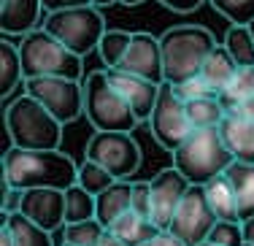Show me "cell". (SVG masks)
Wrapping results in <instances>:
<instances>
[{
	"label": "cell",
	"instance_id": "6da1fadb",
	"mask_svg": "<svg viewBox=\"0 0 254 246\" xmlns=\"http://www.w3.org/2000/svg\"><path fill=\"white\" fill-rule=\"evenodd\" d=\"M78 179V165L63 149H22L14 146L3 154V192L11 187L68 189Z\"/></svg>",
	"mask_w": 254,
	"mask_h": 246
},
{
	"label": "cell",
	"instance_id": "7a4b0ae2",
	"mask_svg": "<svg viewBox=\"0 0 254 246\" xmlns=\"http://www.w3.org/2000/svg\"><path fill=\"white\" fill-rule=\"evenodd\" d=\"M3 127L14 138V146L22 149H60L63 127L54 114L33 95H19L3 111Z\"/></svg>",
	"mask_w": 254,
	"mask_h": 246
},
{
	"label": "cell",
	"instance_id": "3957f363",
	"mask_svg": "<svg viewBox=\"0 0 254 246\" xmlns=\"http://www.w3.org/2000/svg\"><path fill=\"white\" fill-rule=\"evenodd\" d=\"M165 81L181 84L200 73L205 57L216 46V38L203 25H176L160 35Z\"/></svg>",
	"mask_w": 254,
	"mask_h": 246
},
{
	"label": "cell",
	"instance_id": "277c9868",
	"mask_svg": "<svg viewBox=\"0 0 254 246\" xmlns=\"http://www.w3.org/2000/svg\"><path fill=\"white\" fill-rule=\"evenodd\" d=\"M233 152L227 149L219 127H195L184 143L173 152V165L192 184H208L233 165Z\"/></svg>",
	"mask_w": 254,
	"mask_h": 246
},
{
	"label": "cell",
	"instance_id": "5b68a950",
	"mask_svg": "<svg viewBox=\"0 0 254 246\" xmlns=\"http://www.w3.org/2000/svg\"><path fill=\"white\" fill-rule=\"evenodd\" d=\"M22 70L25 79L35 76H68V79H81V60L76 52H70L57 35H52L46 27H38L33 33L22 35L19 44ZM84 81V79H81Z\"/></svg>",
	"mask_w": 254,
	"mask_h": 246
},
{
	"label": "cell",
	"instance_id": "8992f818",
	"mask_svg": "<svg viewBox=\"0 0 254 246\" xmlns=\"http://www.w3.org/2000/svg\"><path fill=\"white\" fill-rule=\"evenodd\" d=\"M84 117L95 130H130L132 133V127L141 122L130 109V103L122 98V92L111 84L106 68L89 70V76H84Z\"/></svg>",
	"mask_w": 254,
	"mask_h": 246
},
{
	"label": "cell",
	"instance_id": "52a82bcc",
	"mask_svg": "<svg viewBox=\"0 0 254 246\" xmlns=\"http://www.w3.org/2000/svg\"><path fill=\"white\" fill-rule=\"evenodd\" d=\"M44 27L52 35H57L70 52L78 57H87L100 46V38L106 35V19H103L100 8L95 3L84 5H70V8L49 11L44 19Z\"/></svg>",
	"mask_w": 254,
	"mask_h": 246
},
{
	"label": "cell",
	"instance_id": "ba28073f",
	"mask_svg": "<svg viewBox=\"0 0 254 246\" xmlns=\"http://www.w3.org/2000/svg\"><path fill=\"white\" fill-rule=\"evenodd\" d=\"M149 130H152L154 141L171 154L195 130L190 122V114H187V100L176 92V87L171 81L160 84V98H157L154 111L149 117Z\"/></svg>",
	"mask_w": 254,
	"mask_h": 246
},
{
	"label": "cell",
	"instance_id": "9c48e42d",
	"mask_svg": "<svg viewBox=\"0 0 254 246\" xmlns=\"http://www.w3.org/2000/svg\"><path fill=\"white\" fill-rule=\"evenodd\" d=\"M25 92L44 103L63 124L84 114V81L68 76H35L25 79Z\"/></svg>",
	"mask_w": 254,
	"mask_h": 246
},
{
	"label": "cell",
	"instance_id": "30bf717a",
	"mask_svg": "<svg viewBox=\"0 0 254 246\" xmlns=\"http://www.w3.org/2000/svg\"><path fill=\"white\" fill-rule=\"evenodd\" d=\"M87 157L100 163L117 179H130L141 165V146L130 130H95L87 141Z\"/></svg>",
	"mask_w": 254,
	"mask_h": 246
},
{
	"label": "cell",
	"instance_id": "8fae6325",
	"mask_svg": "<svg viewBox=\"0 0 254 246\" xmlns=\"http://www.w3.org/2000/svg\"><path fill=\"white\" fill-rule=\"evenodd\" d=\"M216 214L208 203V195H205L203 184H190V189L184 192L176 214H173V222L168 230L173 236H179L187 246H197L203 241H208L211 230L216 225Z\"/></svg>",
	"mask_w": 254,
	"mask_h": 246
},
{
	"label": "cell",
	"instance_id": "7c38bea8",
	"mask_svg": "<svg viewBox=\"0 0 254 246\" xmlns=\"http://www.w3.org/2000/svg\"><path fill=\"white\" fill-rule=\"evenodd\" d=\"M190 179L179 171L176 165L160 171L152 179V222L160 230H168L173 222V214H176L184 192L190 189Z\"/></svg>",
	"mask_w": 254,
	"mask_h": 246
},
{
	"label": "cell",
	"instance_id": "4fadbf2b",
	"mask_svg": "<svg viewBox=\"0 0 254 246\" xmlns=\"http://www.w3.org/2000/svg\"><path fill=\"white\" fill-rule=\"evenodd\" d=\"M122 70L138 73L149 81L162 84L165 81V65H162V44L152 33H132L130 49H127L125 60L119 62Z\"/></svg>",
	"mask_w": 254,
	"mask_h": 246
},
{
	"label": "cell",
	"instance_id": "5bb4252c",
	"mask_svg": "<svg viewBox=\"0 0 254 246\" xmlns=\"http://www.w3.org/2000/svg\"><path fill=\"white\" fill-rule=\"evenodd\" d=\"M106 73H108L114 87L122 92V98L130 103L135 117L141 122H149V117L154 111V103L160 98V84L143 79L138 73H130V70H122V68H106Z\"/></svg>",
	"mask_w": 254,
	"mask_h": 246
},
{
	"label": "cell",
	"instance_id": "9a60e30c",
	"mask_svg": "<svg viewBox=\"0 0 254 246\" xmlns=\"http://www.w3.org/2000/svg\"><path fill=\"white\" fill-rule=\"evenodd\" d=\"M22 214L27 219H33L38 227L54 233L57 227L65 225V189H54V187L25 189Z\"/></svg>",
	"mask_w": 254,
	"mask_h": 246
},
{
	"label": "cell",
	"instance_id": "2e32d148",
	"mask_svg": "<svg viewBox=\"0 0 254 246\" xmlns=\"http://www.w3.org/2000/svg\"><path fill=\"white\" fill-rule=\"evenodd\" d=\"M46 14L44 0H0V30L3 35H27L44 27Z\"/></svg>",
	"mask_w": 254,
	"mask_h": 246
},
{
	"label": "cell",
	"instance_id": "e0dca14e",
	"mask_svg": "<svg viewBox=\"0 0 254 246\" xmlns=\"http://www.w3.org/2000/svg\"><path fill=\"white\" fill-rule=\"evenodd\" d=\"M219 133L235 160L254 163V119L252 117H246V114L235 109H227L225 119L219 124Z\"/></svg>",
	"mask_w": 254,
	"mask_h": 246
},
{
	"label": "cell",
	"instance_id": "ac0fdd59",
	"mask_svg": "<svg viewBox=\"0 0 254 246\" xmlns=\"http://www.w3.org/2000/svg\"><path fill=\"white\" fill-rule=\"evenodd\" d=\"M132 208V182L127 179H117L111 187H106L98 195V217L106 227H111L122 214H127Z\"/></svg>",
	"mask_w": 254,
	"mask_h": 246
},
{
	"label": "cell",
	"instance_id": "d6986e66",
	"mask_svg": "<svg viewBox=\"0 0 254 246\" xmlns=\"http://www.w3.org/2000/svg\"><path fill=\"white\" fill-rule=\"evenodd\" d=\"M238 68L241 65L233 60V55L227 52V46L216 44L214 49H211V55L205 57V62L200 68V76L205 79V84H208L214 92H222V89L233 81V76L238 73Z\"/></svg>",
	"mask_w": 254,
	"mask_h": 246
},
{
	"label": "cell",
	"instance_id": "ffe728a7",
	"mask_svg": "<svg viewBox=\"0 0 254 246\" xmlns=\"http://www.w3.org/2000/svg\"><path fill=\"white\" fill-rule=\"evenodd\" d=\"M108 230H111L117 238H122L127 246H143L149 238H154L157 233H160V227H157L149 217H143V214H138V211L130 208V211L122 214Z\"/></svg>",
	"mask_w": 254,
	"mask_h": 246
},
{
	"label": "cell",
	"instance_id": "44dd1931",
	"mask_svg": "<svg viewBox=\"0 0 254 246\" xmlns=\"http://www.w3.org/2000/svg\"><path fill=\"white\" fill-rule=\"evenodd\" d=\"M225 173H227V179L233 182V187H235L241 222L254 217V163L233 160V165H230Z\"/></svg>",
	"mask_w": 254,
	"mask_h": 246
},
{
	"label": "cell",
	"instance_id": "7402d4cb",
	"mask_svg": "<svg viewBox=\"0 0 254 246\" xmlns=\"http://www.w3.org/2000/svg\"><path fill=\"white\" fill-rule=\"evenodd\" d=\"M205 187V195H208V203L214 208V214L219 219H238L241 222V214H238V197H235V187L233 182L227 179V173L222 176H214Z\"/></svg>",
	"mask_w": 254,
	"mask_h": 246
},
{
	"label": "cell",
	"instance_id": "603a6c76",
	"mask_svg": "<svg viewBox=\"0 0 254 246\" xmlns=\"http://www.w3.org/2000/svg\"><path fill=\"white\" fill-rule=\"evenodd\" d=\"M22 81H25V70H22L19 44L3 38L0 41V95L8 98Z\"/></svg>",
	"mask_w": 254,
	"mask_h": 246
},
{
	"label": "cell",
	"instance_id": "cb8c5ba5",
	"mask_svg": "<svg viewBox=\"0 0 254 246\" xmlns=\"http://www.w3.org/2000/svg\"><path fill=\"white\" fill-rule=\"evenodd\" d=\"M3 222L11 227L14 246H54L52 244V233L44 230V227H38L33 219H27L22 211L3 214Z\"/></svg>",
	"mask_w": 254,
	"mask_h": 246
},
{
	"label": "cell",
	"instance_id": "d4e9b609",
	"mask_svg": "<svg viewBox=\"0 0 254 246\" xmlns=\"http://www.w3.org/2000/svg\"><path fill=\"white\" fill-rule=\"evenodd\" d=\"M187 114H190L192 127H219L227 106L222 103L219 95H203V98L187 100Z\"/></svg>",
	"mask_w": 254,
	"mask_h": 246
},
{
	"label": "cell",
	"instance_id": "484cf974",
	"mask_svg": "<svg viewBox=\"0 0 254 246\" xmlns=\"http://www.w3.org/2000/svg\"><path fill=\"white\" fill-rule=\"evenodd\" d=\"M98 214V197L92 192H87L81 184H70L65 189V225L68 222H81V219H92Z\"/></svg>",
	"mask_w": 254,
	"mask_h": 246
},
{
	"label": "cell",
	"instance_id": "4316f807",
	"mask_svg": "<svg viewBox=\"0 0 254 246\" xmlns=\"http://www.w3.org/2000/svg\"><path fill=\"white\" fill-rule=\"evenodd\" d=\"M222 44L238 65H254V35L249 25H230Z\"/></svg>",
	"mask_w": 254,
	"mask_h": 246
},
{
	"label": "cell",
	"instance_id": "83f0119b",
	"mask_svg": "<svg viewBox=\"0 0 254 246\" xmlns=\"http://www.w3.org/2000/svg\"><path fill=\"white\" fill-rule=\"evenodd\" d=\"M130 41H132L130 30H106V35L100 38V46H98L103 65L106 68H119V62L125 60L127 49H130Z\"/></svg>",
	"mask_w": 254,
	"mask_h": 246
},
{
	"label": "cell",
	"instance_id": "f1b7e54d",
	"mask_svg": "<svg viewBox=\"0 0 254 246\" xmlns=\"http://www.w3.org/2000/svg\"><path fill=\"white\" fill-rule=\"evenodd\" d=\"M108 227L103 225L98 217L92 219H81V222H68L65 225V244L73 246H98V241L103 238Z\"/></svg>",
	"mask_w": 254,
	"mask_h": 246
},
{
	"label": "cell",
	"instance_id": "f546056e",
	"mask_svg": "<svg viewBox=\"0 0 254 246\" xmlns=\"http://www.w3.org/2000/svg\"><path fill=\"white\" fill-rule=\"evenodd\" d=\"M249 95H254V65H241L238 73L233 76V81L219 92V98L227 109H233V106H238Z\"/></svg>",
	"mask_w": 254,
	"mask_h": 246
},
{
	"label": "cell",
	"instance_id": "4dcf8cb0",
	"mask_svg": "<svg viewBox=\"0 0 254 246\" xmlns=\"http://www.w3.org/2000/svg\"><path fill=\"white\" fill-rule=\"evenodd\" d=\"M78 184H81L87 192H92L95 197L100 195L106 187H111L114 182H117V176H114L111 171H106L100 163H95V160H84V165H78Z\"/></svg>",
	"mask_w": 254,
	"mask_h": 246
},
{
	"label": "cell",
	"instance_id": "1f68e13d",
	"mask_svg": "<svg viewBox=\"0 0 254 246\" xmlns=\"http://www.w3.org/2000/svg\"><path fill=\"white\" fill-rule=\"evenodd\" d=\"M230 25H249L254 19V0H208Z\"/></svg>",
	"mask_w": 254,
	"mask_h": 246
},
{
	"label": "cell",
	"instance_id": "d6a6232c",
	"mask_svg": "<svg viewBox=\"0 0 254 246\" xmlns=\"http://www.w3.org/2000/svg\"><path fill=\"white\" fill-rule=\"evenodd\" d=\"M208 241H214L219 246H244L246 244L244 222H238V219H216Z\"/></svg>",
	"mask_w": 254,
	"mask_h": 246
},
{
	"label": "cell",
	"instance_id": "836d02e7",
	"mask_svg": "<svg viewBox=\"0 0 254 246\" xmlns=\"http://www.w3.org/2000/svg\"><path fill=\"white\" fill-rule=\"evenodd\" d=\"M173 87H176V92L184 100H195V98H203V95H219V92H214V89L205 84V79L200 73L192 76V79H187V81H181V84H173Z\"/></svg>",
	"mask_w": 254,
	"mask_h": 246
},
{
	"label": "cell",
	"instance_id": "e575fe53",
	"mask_svg": "<svg viewBox=\"0 0 254 246\" xmlns=\"http://www.w3.org/2000/svg\"><path fill=\"white\" fill-rule=\"evenodd\" d=\"M132 211L152 219V182H132Z\"/></svg>",
	"mask_w": 254,
	"mask_h": 246
},
{
	"label": "cell",
	"instance_id": "d590c367",
	"mask_svg": "<svg viewBox=\"0 0 254 246\" xmlns=\"http://www.w3.org/2000/svg\"><path fill=\"white\" fill-rule=\"evenodd\" d=\"M22 200H25V189L11 187L3 192V214H16L22 211Z\"/></svg>",
	"mask_w": 254,
	"mask_h": 246
},
{
	"label": "cell",
	"instance_id": "8d00e7d4",
	"mask_svg": "<svg viewBox=\"0 0 254 246\" xmlns=\"http://www.w3.org/2000/svg\"><path fill=\"white\" fill-rule=\"evenodd\" d=\"M157 3H162L165 8L176 11V14H190V11H195L197 5H203L205 0H157Z\"/></svg>",
	"mask_w": 254,
	"mask_h": 246
},
{
	"label": "cell",
	"instance_id": "74e56055",
	"mask_svg": "<svg viewBox=\"0 0 254 246\" xmlns=\"http://www.w3.org/2000/svg\"><path fill=\"white\" fill-rule=\"evenodd\" d=\"M143 246H187V244L181 241L179 236H173L171 230H160L154 238H149V241L143 244Z\"/></svg>",
	"mask_w": 254,
	"mask_h": 246
},
{
	"label": "cell",
	"instance_id": "f35d334b",
	"mask_svg": "<svg viewBox=\"0 0 254 246\" xmlns=\"http://www.w3.org/2000/svg\"><path fill=\"white\" fill-rule=\"evenodd\" d=\"M84 3H92V0H44V8H46V11H60V8H70V5H84Z\"/></svg>",
	"mask_w": 254,
	"mask_h": 246
},
{
	"label": "cell",
	"instance_id": "ab89813d",
	"mask_svg": "<svg viewBox=\"0 0 254 246\" xmlns=\"http://www.w3.org/2000/svg\"><path fill=\"white\" fill-rule=\"evenodd\" d=\"M235 111H241V114H246V117H252L254 119V95H249L246 100H241L238 106H233Z\"/></svg>",
	"mask_w": 254,
	"mask_h": 246
},
{
	"label": "cell",
	"instance_id": "60d3db41",
	"mask_svg": "<svg viewBox=\"0 0 254 246\" xmlns=\"http://www.w3.org/2000/svg\"><path fill=\"white\" fill-rule=\"evenodd\" d=\"M98 246H127V244L122 241V238H117V236H114L111 230H106V233H103V238L98 241Z\"/></svg>",
	"mask_w": 254,
	"mask_h": 246
},
{
	"label": "cell",
	"instance_id": "b9f144b4",
	"mask_svg": "<svg viewBox=\"0 0 254 246\" xmlns=\"http://www.w3.org/2000/svg\"><path fill=\"white\" fill-rule=\"evenodd\" d=\"M0 246H14V236H11V227L5 222H0Z\"/></svg>",
	"mask_w": 254,
	"mask_h": 246
},
{
	"label": "cell",
	"instance_id": "7bdbcfd3",
	"mask_svg": "<svg viewBox=\"0 0 254 246\" xmlns=\"http://www.w3.org/2000/svg\"><path fill=\"white\" fill-rule=\"evenodd\" d=\"M244 236H246V241H249V244H254V217L244 219Z\"/></svg>",
	"mask_w": 254,
	"mask_h": 246
},
{
	"label": "cell",
	"instance_id": "ee69618b",
	"mask_svg": "<svg viewBox=\"0 0 254 246\" xmlns=\"http://www.w3.org/2000/svg\"><path fill=\"white\" fill-rule=\"evenodd\" d=\"M98 8H103V5H114V3H119V0H92Z\"/></svg>",
	"mask_w": 254,
	"mask_h": 246
},
{
	"label": "cell",
	"instance_id": "f6af8a7d",
	"mask_svg": "<svg viewBox=\"0 0 254 246\" xmlns=\"http://www.w3.org/2000/svg\"><path fill=\"white\" fill-rule=\"evenodd\" d=\"M119 3H125V5H138V3H143V0H119Z\"/></svg>",
	"mask_w": 254,
	"mask_h": 246
},
{
	"label": "cell",
	"instance_id": "bcb514c9",
	"mask_svg": "<svg viewBox=\"0 0 254 246\" xmlns=\"http://www.w3.org/2000/svg\"><path fill=\"white\" fill-rule=\"evenodd\" d=\"M197 246H219V244H214V241H203V244H197Z\"/></svg>",
	"mask_w": 254,
	"mask_h": 246
},
{
	"label": "cell",
	"instance_id": "7dc6e473",
	"mask_svg": "<svg viewBox=\"0 0 254 246\" xmlns=\"http://www.w3.org/2000/svg\"><path fill=\"white\" fill-rule=\"evenodd\" d=\"M249 30H252V35H254V19L249 22Z\"/></svg>",
	"mask_w": 254,
	"mask_h": 246
},
{
	"label": "cell",
	"instance_id": "c3c4849f",
	"mask_svg": "<svg viewBox=\"0 0 254 246\" xmlns=\"http://www.w3.org/2000/svg\"><path fill=\"white\" fill-rule=\"evenodd\" d=\"M244 246H254V244H249V241H246V244H244Z\"/></svg>",
	"mask_w": 254,
	"mask_h": 246
},
{
	"label": "cell",
	"instance_id": "681fc988",
	"mask_svg": "<svg viewBox=\"0 0 254 246\" xmlns=\"http://www.w3.org/2000/svg\"><path fill=\"white\" fill-rule=\"evenodd\" d=\"M63 246H73V244H63Z\"/></svg>",
	"mask_w": 254,
	"mask_h": 246
}]
</instances>
